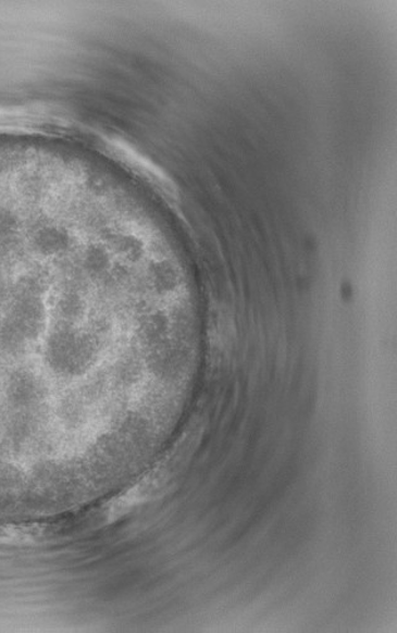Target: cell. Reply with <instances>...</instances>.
Wrapping results in <instances>:
<instances>
[{"label":"cell","mask_w":397,"mask_h":633,"mask_svg":"<svg viewBox=\"0 0 397 633\" xmlns=\"http://www.w3.org/2000/svg\"><path fill=\"white\" fill-rule=\"evenodd\" d=\"M46 308L42 283L34 275L22 280L12 303L0 321V348L11 355L26 350L45 328Z\"/></svg>","instance_id":"cell-1"},{"label":"cell","mask_w":397,"mask_h":633,"mask_svg":"<svg viewBox=\"0 0 397 633\" xmlns=\"http://www.w3.org/2000/svg\"><path fill=\"white\" fill-rule=\"evenodd\" d=\"M88 348L90 345L84 336H77L69 328H57L48 337L45 351L46 361L55 372H75L77 363L80 360H87Z\"/></svg>","instance_id":"cell-2"},{"label":"cell","mask_w":397,"mask_h":633,"mask_svg":"<svg viewBox=\"0 0 397 633\" xmlns=\"http://www.w3.org/2000/svg\"><path fill=\"white\" fill-rule=\"evenodd\" d=\"M59 311L63 319H77V315L80 312V305L77 302L76 296L62 298L59 303Z\"/></svg>","instance_id":"cell-3"},{"label":"cell","mask_w":397,"mask_h":633,"mask_svg":"<svg viewBox=\"0 0 397 633\" xmlns=\"http://www.w3.org/2000/svg\"><path fill=\"white\" fill-rule=\"evenodd\" d=\"M5 296H7V283L2 275H0V302H2Z\"/></svg>","instance_id":"cell-4"}]
</instances>
